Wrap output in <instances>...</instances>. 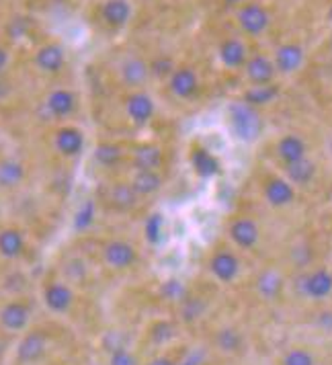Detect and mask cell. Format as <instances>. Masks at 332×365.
<instances>
[{"label": "cell", "instance_id": "cell-43", "mask_svg": "<svg viewBox=\"0 0 332 365\" xmlns=\"http://www.w3.org/2000/svg\"><path fill=\"white\" fill-rule=\"evenodd\" d=\"M201 361V353H193V355H189V359L181 365H199Z\"/></svg>", "mask_w": 332, "mask_h": 365}, {"label": "cell", "instance_id": "cell-35", "mask_svg": "<svg viewBox=\"0 0 332 365\" xmlns=\"http://www.w3.org/2000/svg\"><path fill=\"white\" fill-rule=\"evenodd\" d=\"M205 312V304H203V299L201 298H185V302H181V314H183V320L187 322H193V320H197L201 314Z\"/></svg>", "mask_w": 332, "mask_h": 365}, {"label": "cell", "instance_id": "cell-16", "mask_svg": "<svg viewBox=\"0 0 332 365\" xmlns=\"http://www.w3.org/2000/svg\"><path fill=\"white\" fill-rule=\"evenodd\" d=\"M217 58H219V62L224 66L230 68V70L242 68L249 62V58H247V46L240 39H236V37H230V39H224L222 41V46L217 50Z\"/></svg>", "mask_w": 332, "mask_h": 365}, {"label": "cell", "instance_id": "cell-32", "mask_svg": "<svg viewBox=\"0 0 332 365\" xmlns=\"http://www.w3.org/2000/svg\"><path fill=\"white\" fill-rule=\"evenodd\" d=\"M95 222V201H84L83 205L78 207V212L74 214L72 220V228L76 232H86Z\"/></svg>", "mask_w": 332, "mask_h": 365}, {"label": "cell", "instance_id": "cell-31", "mask_svg": "<svg viewBox=\"0 0 332 365\" xmlns=\"http://www.w3.org/2000/svg\"><path fill=\"white\" fill-rule=\"evenodd\" d=\"M256 287H259V292H261V296H263V298L266 299L277 298V296L281 294V287H283L281 275H279V273H275V271H265V273L259 277Z\"/></svg>", "mask_w": 332, "mask_h": 365}, {"label": "cell", "instance_id": "cell-18", "mask_svg": "<svg viewBox=\"0 0 332 365\" xmlns=\"http://www.w3.org/2000/svg\"><path fill=\"white\" fill-rule=\"evenodd\" d=\"M247 70V78L252 84H269L275 78V62H271L266 56H252L249 62L244 64Z\"/></svg>", "mask_w": 332, "mask_h": 365}, {"label": "cell", "instance_id": "cell-12", "mask_svg": "<svg viewBox=\"0 0 332 365\" xmlns=\"http://www.w3.org/2000/svg\"><path fill=\"white\" fill-rule=\"evenodd\" d=\"M43 302L48 306V310L56 314H64L70 310V306L74 304V292L68 287L66 283L53 282L46 285L43 289Z\"/></svg>", "mask_w": 332, "mask_h": 365}, {"label": "cell", "instance_id": "cell-19", "mask_svg": "<svg viewBox=\"0 0 332 365\" xmlns=\"http://www.w3.org/2000/svg\"><path fill=\"white\" fill-rule=\"evenodd\" d=\"M304 294L312 299H324L332 294V273L318 269L304 279Z\"/></svg>", "mask_w": 332, "mask_h": 365}, {"label": "cell", "instance_id": "cell-15", "mask_svg": "<svg viewBox=\"0 0 332 365\" xmlns=\"http://www.w3.org/2000/svg\"><path fill=\"white\" fill-rule=\"evenodd\" d=\"M121 81L130 88H140L142 84L148 83L150 78V64H146L142 58H128L121 62L119 68Z\"/></svg>", "mask_w": 332, "mask_h": 365}, {"label": "cell", "instance_id": "cell-25", "mask_svg": "<svg viewBox=\"0 0 332 365\" xmlns=\"http://www.w3.org/2000/svg\"><path fill=\"white\" fill-rule=\"evenodd\" d=\"M25 252V236L17 228H4L0 232V255L4 259H19Z\"/></svg>", "mask_w": 332, "mask_h": 365}, {"label": "cell", "instance_id": "cell-17", "mask_svg": "<svg viewBox=\"0 0 332 365\" xmlns=\"http://www.w3.org/2000/svg\"><path fill=\"white\" fill-rule=\"evenodd\" d=\"M304 48L298 43H285L275 53V68L281 74H294L304 64Z\"/></svg>", "mask_w": 332, "mask_h": 365}, {"label": "cell", "instance_id": "cell-44", "mask_svg": "<svg viewBox=\"0 0 332 365\" xmlns=\"http://www.w3.org/2000/svg\"><path fill=\"white\" fill-rule=\"evenodd\" d=\"M224 4H226V6H242L244 0H224Z\"/></svg>", "mask_w": 332, "mask_h": 365}, {"label": "cell", "instance_id": "cell-23", "mask_svg": "<svg viewBox=\"0 0 332 365\" xmlns=\"http://www.w3.org/2000/svg\"><path fill=\"white\" fill-rule=\"evenodd\" d=\"M138 200L140 195L135 193L130 182H115L111 189H109V201L111 205L119 210V212H130L138 205Z\"/></svg>", "mask_w": 332, "mask_h": 365}, {"label": "cell", "instance_id": "cell-36", "mask_svg": "<svg viewBox=\"0 0 332 365\" xmlns=\"http://www.w3.org/2000/svg\"><path fill=\"white\" fill-rule=\"evenodd\" d=\"M160 296L165 299H170V302H185L187 298V289H185V285L179 279H168V282L162 283V287H160Z\"/></svg>", "mask_w": 332, "mask_h": 365}, {"label": "cell", "instance_id": "cell-28", "mask_svg": "<svg viewBox=\"0 0 332 365\" xmlns=\"http://www.w3.org/2000/svg\"><path fill=\"white\" fill-rule=\"evenodd\" d=\"M277 95H279V86L277 84H252L249 91L244 93L242 101L252 105V107H261V105H266V103L277 99Z\"/></svg>", "mask_w": 332, "mask_h": 365}, {"label": "cell", "instance_id": "cell-4", "mask_svg": "<svg viewBox=\"0 0 332 365\" xmlns=\"http://www.w3.org/2000/svg\"><path fill=\"white\" fill-rule=\"evenodd\" d=\"M31 318V310L25 302L11 299L0 308V327L9 332H21L27 329Z\"/></svg>", "mask_w": 332, "mask_h": 365}, {"label": "cell", "instance_id": "cell-46", "mask_svg": "<svg viewBox=\"0 0 332 365\" xmlns=\"http://www.w3.org/2000/svg\"><path fill=\"white\" fill-rule=\"evenodd\" d=\"M331 50H332V37H331Z\"/></svg>", "mask_w": 332, "mask_h": 365}, {"label": "cell", "instance_id": "cell-1", "mask_svg": "<svg viewBox=\"0 0 332 365\" xmlns=\"http://www.w3.org/2000/svg\"><path fill=\"white\" fill-rule=\"evenodd\" d=\"M230 128L232 133L242 142H254L263 132V119L259 115L256 107L244 101H234L228 107Z\"/></svg>", "mask_w": 332, "mask_h": 365}, {"label": "cell", "instance_id": "cell-22", "mask_svg": "<svg viewBox=\"0 0 332 365\" xmlns=\"http://www.w3.org/2000/svg\"><path fill=\"white\" fill-rule=\"evenodd\" d=\"M130 185L135 189L140 197L144 195H154L162 187V177L158 170H133Z\"/></svg>", "mask_w": 332, "mask_h": 365}, {"label": "cell", "instance_id": "cell-24", "mask_svg": "<svg viewBox=\"0 0 332 365\" xmlns=\"http://www.w3.org/2000/svg\"><path fill=\"white\" fill-rule=\"evenodd\" d=\"M191 166L201 179H212L219 173V160L207 148H195L191 152Z\"/></svg>", "mask_w": 332, "mask_h": 365}, {"label": "cell", "instance_id": "cell-34", "mask_svg": "<svg viewBox=\"0 0 332 365\" xmlns=\"http://www.w3.org/2000/svg\"><path fill=\"white\" fill-rule=\"evenodd\" d=\"M165 232V217L162 214H150L144 224V236L150 245H158Z\"/></svg>", "mask_w": 332, "mask_h": 365}, {"label": "cell", "instance_id": "cell-11", "mask_svg": "<svg viewBox=\"0 0 332 365\" xmlns=\"http://www.w3.org/2000/svg\"><path fill=\"white\" fill-rule=\"evenodd\" d=\"M66 62V51L58 43H46L35 51V66L46 74H58Z\"/></svg>", "mask_w": 332, "mask_h": 365}, {"label": "cell", "instance_id": "cell-9", "mask_svg": "<svg viewBox=\"0 0 332 365\" xmlns=\"http://www.w3.org/2000/svg\"><path fill=\"white\" fill-rule=\"evenodd\" d=\"M53 146L62 156L74 158L84 150V133L74 125H64L53 135Z\"/></svg>", "mask_w": 332, "mask_h": 365}, {"label": "cell", "instance_id": "cell-21", "mask_svg": "<svg viewBox=\"0 0 332 365\" xmlns=\"http://www.w3.org/2000/svg\"><path fill=\"white\" fill-rule=\"evenodd\" d=\"M46 105H48V111L53 117H68L72 115L76 109V95L72 91H66V88H56L50 93Z\"/></svg>", "mask_w": 332, "mask_h": 365}, {"label": "cell", "instance_id": "cell-29", "mask_svg": "<svg viewBox=\"0 0 332 365\" xmlns=\"http://www.w3.org/2000/svg\"><path fill=\"white\" fill-rule=\"evenodd\" d=\"M285 175H287V181L294 182V185H308V182L314 179L316 166L312 160L301 158L298 163L285 165Z\"/></svg>", "mask_w": 332, "mask_h": 365}, {"label": "cell", "instance_id": "cell-13", "mask_svg": "<svg viewBox=\"0 0 332 365\" xmlns=\"http://www.w3.org/2000/svg\"><path fill=\"white\" fill-rule=\"evenodd\" d=\"M228 232H230L234 245L240 247V249L249 250L252 247H256V242H259V226L250 217H236L230 224Z\"/></svg>", "mask_w": 332, "mask_h": 365}, {"label": "cell", "instance_id": "cell-2", "mask_svg": "<svg viewBox=\"0 0 332 365\" xmlns=\"http://www.w3.org/2000/svg\"><path fill=\"white\" fill-rule=\"evenodd\" d=\"M236 19H238L240 29L244 34L252 35V37H259L261 34H265L269 23H271V17H269L265 6H261L256 2H244L242 6H238Z\"/></svg>", "mask_w": 332, "mask_h": 365}, {"label": "cell", "instance_id": "cell-3", "mask_svg": "<svg viewBox=\"0 0 332 365\" xmlns=\"http://www.w3.org/2000/svg\"><path fill=\"white\" fill-rule=\"evenodd\" d=\"M48 349V334L43 331H29L17 345V361L19 364L31 365L37 364Z\"/></svg>", "mask_w": 332, "mask_h": 365}, {"label": "cell", "instance_id": "cell-45", "mask_svg": "<svg viewBox=\"0 0 332 365\" xmlns=\"http://www.w3.org/2000/svg\"><path fill=\"white\" fill-rule=\"evenodd\" d=\"M328 19H331V21H332V6H331V9H328Z\"/></svg>", "mask_w": 332, "mask_h": 365}, {"label": "cell", "instance_id": "cell-6", "mask_svg": "<svg viewBox=\"0 0 332 365\" xmlns=\"http://www.w3.org/2000/svg\"><path fill=\"white\" fill-rule=\"evenodd\" d=\"M103 259L111 269H130L138 261V252L125 240H109L103 249Z\"/></svg>", "mask_w": 332, "mask_h": 365}, {"label": "cell", "instance_id": "cell-47", "mask_svg": "<svg viewBox=\"0 0 332 365\" xmlns=\"http://www.w3.org/2000/svg\"><path fill=\"white\" fill-rule=\"evenodd\" d=\"M0 351H2V345H0Z\"/></svg>", "mask_w": 332, "mask_h": 365}, {"label": "cell", "instance_id": "cell-8", "mask_svg": "<svg viewBox=\"0 0 332 365\" xmlns=\"http://www.w3.org/2000/svg\"><path fill=\"white\" fill-rule=\"evenodd\" d=\"M209 271L222 283H232L240 273V261L230 250H216L209 259Z\"/></svg>", "mask_w": 332, "mask_h": 365}, {"label": "cell", "instance_id": "cell-38", "mask_svg": "<svg viewBox=\"0 0 332 365\" xmlns=\"http://www.w3.org/2000/svg\"><path fill=\"white\" fill-rule=\"evenodd\" d=\"M172 72H175V62L168 56H160L150 64V74L156 76V78H166V76L170 78Z\"/></svg>", "mask_w": 332, "mask_h": 365}, {"label": "cell", "instance_id": "cell-26", "mask_svg": "<svg viewBox=\"0 0 332 365\" xmlns=\"http://www.w3.org/2000/svg\"><path fill=\"white\" fill-rule=\"evenodd\" d=\"M277 154H279V158L285 165L298 163L301 158H306V144H304V140L299 135H294V133L283 135L279 144H277Z\"/></svg>", "mask_w": 332, "mask_h": 365}, {"label": "cell", "instance_id": "cell-39", "mask_svg": "<svg viewBox=\"0 0 332 365\" xmlns=\"http://www.w3.org/2000/svg\"><path fill=\"white\" fill-rule=\"evenodd\" d=\"M281 365H314V357L306 349H291L285 357Z\"/></svg>", "mask_w": 332, "mask_h": 365}, {"label": "cell", "instance_id": "cell-5", "mask_svg": "<svg viewBox=\"0 0 332 365\" xmlns=\"http://www.w3.org/2000/svg\"><path fill=\"white\" fill-rule=\"evenodd\" d=\"M168 88L179 99H193L199 91V78L193 68H175V72L168 78Z\"/></svg>", "mask_w": 332, "mask_h": 365}, {"label": "cell", "instance_id": "cell-40", "mask_svg": "<svg viewBox=\"0 0 332 365\" xmlns=\"http://www.w3.org/2000/svg\"><path fill=\"white\" fill-rule=\"evenodd\" d=\"M109 365H140V364H138V359L133 357L128 349H119V351H113V353H111V357H109Z\"/></svg>", "mask_w": 332, "mask_h": 365}, {"label": "cell", "instance_id": "cell-7", "mask_svg": "<svg viewBox=\"0 0 332 365\" xmlns=\"http://www.w3.org/2000/svg\"><path fill=\"white\" fill-rule=\"evenodd\" d=\"M154 111H156V105L150 95L138 91V93H132L128 99H125V113L130 117V121L135 123V125H146L152 121L154 117Z\"/></svg>", "mask_w": 332, "mask_h": 365}, {"label": "cell", "instance_id": "cell-30", "mask_svg": "<svg viewBox=\"0 0 332 365\" xmlns=\"http://www.w3.org/2000/svg\"><path fill=\"white\" fill-rule=\"evenodd\" d=\"M123 158V146L119 144H113V142H103L95 148V160L99 163L100 166L105 168H111V166H117Z\"/></svg>", "mask_w": 332, "mask_h": 365}, {"label": "cell", "instance_id": "cell-42", "mask_svg": "<svg viewBox=\"0 0 332 365\" xmlns=\"http://www.w3.org/2000/svg\"><path fill=\"white\" fill-rule=\"evenodd\" d=\"M148 365H179V364H175V361H172V359H168V357H154Z\"/></svg>", "mask_w": 332, "mask_h": 365}, {"label": "cell", "instance_id": "cell-41", "mask_svg": "<svg viewBox=\"0 0 332 365\" xmlns=\"http://www.w3.org/2000/svg\"><path fill=\"white\" fill-rule=\"evenodd\" d=\"M6 64H9V51L4 50V48H0V74L4 72Z\"/></svg>", "mask_w": 332, "mask_h": 365}, {"label": "cell", "instance_id": "cell-14", "mask_svg": "<svg viewBox=\"0 0 332 365\" xmlns=\"http://www.w3.org/2000/svg\"><path fill=\"white\" fill-rule=\"evenodd\" d=\"M100 17L109 27L121 29L132 19V4L128 0H107L100 6Z\"/></svg>", "mask_w": 332, "mask_h": 365}, {"label": "cell", "instance_id": "cell-10", "mask_svg": "<svg viewBox=\"0 0 332 365\" xmlns=\"http://www.w3.org/2000/svg\"><path fill=\"white\" fill-rule=\"evenodd\" d=\"M165 163V152L158 144H138L132 152L133 170H158Z\"/></svg>", "mask_w": 332, "mask_h": 365}, {"label": "cell", "instance_id": "cell-33", "mask_svg": "<svg viewBox=\"0 0 332 365\" xmlns=\"http://www.w3.org/2000/svg\"><path fill=\"white\" fill-rule=\"evenodd\" d=\"M216 345L222 351L234 353V351L242 347V334L236 329H219L216 334Z\"/></svg>", "mask_w": 332, "mask_h": 365}, {"label": "cell", "instance_id": "cell-37", "mask_svg": "<svg viewBox=\"0 0 332 365\" xmlns=\"http://www.w3.org/2000/svg\"><path fill=\"white\" fill-rule=\"evenodd\" d=\"M150 336H152V341L154 343H166V341H170L172 336H175V327L170 324V322H166V320H158L156 324H152V329H150Z\"/></svg>", "mask_w": 332, "mask_h": 365}, {"label": "cell", "instance_id": "cell-27", "mask_svg": "<svg viewBox=\"0 0 332 365\" xmlns=\"http://www.w3.org/2000/svg\"><path fill=\"white\" fill-rule=\"evenodd\" d=\"M25 179V166L15 158H4L0 160V187L2 189H13L21 185Z\"/></svg>", "mask_w": 332, "mask_h": 365}, {"label": "cell", "instance_id": "cell-20", "mask_svg": "<svg viewBox=\"0 0 332 365\" xmlns=\"http://www.w3.org/2000/svg\"><path fill=\"white\" fill-rule=\"evenodd\" d=\"M265 197L271 205L283 207V205H289L291 201L296 200V191H294V187H291L289 181L279 179V177H273L265 185Z\"/></svg>", "mask_w": 332, "mask_h": 365}]
</instances>
